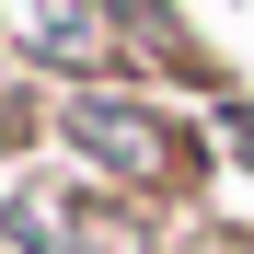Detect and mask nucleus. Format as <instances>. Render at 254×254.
Returning a JSON list of instances; mask_svg holds the SVG:
<instances>
[{
    "mask_svg": "<svg viewBox=\"0 0 254 254\" xmlns=\"http://www.w3.org/2000/svg\"><path fill=\"white\" fill-rule=\"evenodd\" d=\"M47 139L69 150L81 185H104L127 208H174V196H208V150H196V116L150 81H81V93L47 104Z\"/></svg>",
    "mask_w": 254,
    "mask_h": 254,
    "instance_id": "f257e3e1",
    "label": "nucleus"
},
{
    "mask_svg": "<svg viewBox=\"0 0 254 254\" xmlns=\"http://www.w3.org/2000/svg\"><path fill=\"white\" fill-rule=\"evenodd\" d=\"M0 58L69 69V93H81V81H127L116 0H0Z\"/></svg>",
    "mask_w": 254,
    "mask_h": 254,
    "instance_id": "f03ea898",
    "label": "nucleus"
},
{
    "mask_svg": "<svg viewBox=\"0 0 254 254\" xmlns=\"http://www.w3.org/2000/svg\"><path fill=\"white\" fill-rule=\"evenodd\" d=\"M185 116L208 127V139H220L243 174H254V93H231V81H208V93H185Z\"/></svg>",
    "mask_w": 254,
    "mask_h": 254,
    "instance_id": "7ed1b4c3",
    "label": "nucleus"
},
{
    "mask_svg": "<svg viewBox=\"0 0 254 254\" xmlns=\"http://www.w3.org/2000/svg\"><path fill=\"white\" fill-rule=\"evenodd\" d=\"M35 139H47V116H35V93H23V81H0V150H35Z\"/></svg>",
    "mask_w": 254,
    "mask_h": 254,
    "instance_id": "20e7f679",
    "label": "nucleus"
}]
</instances>
